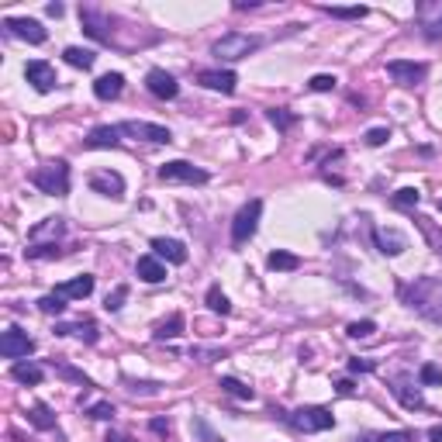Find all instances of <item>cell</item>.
<instances>
[{
	"instance_id": "cell-7",
	"label": "cell",
	"mask_w": 442,
	"mask_h": 442,
	"mask_svg": "<svg viewBox=\"0 0 442 442\" xmlns=\"http://www.w3.org/2000/svg\"><path fill=\"white\" fill-rule=\"evenodd\" d=\"M121 135L128 138H145V142H156V145H169L173 142V131L162 128V124H152V121H121L118 124Z\"/></svg>"
},
{
	"instance_id": "cell-42",
	"label": "cell",
	"mask_w": 442,
	"mask_h": 442,
	"mask_svg": "<svg viewBox=\"0 0 442 442\" xmlns=\"http://www.w3.org/2000/svg\"><path fill=\"white\" fill-rule=\"evenodd\" d=\"M387 138H391V128H370V131L363 135V142H366L370 149H380Z\"/></svg>"
},
{
	"instance_id": "cell-8",
	"label": "cell",
	"mask_w": 442,
	"mask_h": 442,
	"mask_svg": "<svg viewBox=\"0 0 442 442\" xmlns=\"http://www.w3.org/2000/svg\"><path fill=\"white\" fill-rule=\"evenodd\" d=\"M32 353H35V339H32L28 332L7 328V332L0 335V356H4V360H25V356H32Z\"/></svg>"
},
{
	"instance_id": "cell-16",
	"label": "cell",
	"mask_w": 442,
	"mask_h": 442,
	"mask_svg": "<svg viewBox=\"0 0 442 442\" xmlns=\"http://www.w3.org/2000/svg\"><path fill=\"white\" fill-rule=\"evenodd\" d=\"M152 256H160L173 266H183L187 263V245L176 239H152Z\"/></svg>"
},
{
	"instance_id": "cell-5",
	"label": "cell",
	"mask_w": 442,
	"mask_h": 442,
	"mask_svg": "<svg viewBox=\"0 0 442 442\" xmlns=\"http://www.w3.org/2000/svg\"><path fill=\"white\" fill-rule=\"evenodd\" d=\"M259 214H263V201H256V197L239 207V214H235V221H232V242H235V245H242V242H249L256 235Z\"/></svg>"
},
{
	"instance_id": "cell-24",
	"label": "cell",
	"mask_w": 442,
	"mask_h": 442,
	"mask_svg": "<svg viewBox=\"0 0 442 442\" xmlns=\"http://www.w3.org/2000/svg\"><path fill=\"white\" fill-rule=\"evenodd\" d=\"M11 377H14L18 384H32V387H35V384H41L45 373H41V366H35V363H14V366H11Z\"/></svg>"
},
{
	"instance_id": "cell-47",
	"label": "cell",
	"mask_w": 442,
	"mask_h": 442,
	"mask_svg": "<svg viewBox=\"0 0 442 442\" xmlns=\"http://www.w3.org/2000/svg\"><path fill=\"white\" fill-rule=\"evenodd\" d=\"M422 28H425V39H442V14L432 21H422Z\"/></svg>"
},
{
	"instance_id": "cell-43",
	"label": "cell",
	"mask_w": 442,
	"mask_h": 442,
	"mask_svg": "<svg viewBox=\"0 0 442 442\" xmlns=\"http://www.w3.org/2000/svg\"><path fill=\"white\" fill-rule=\"evenodd\" d=\"M335 77H328V73H318V77H311V80H308V86H311V90H315V93H328V90H335Z\"/></svg>"
},
{
	"instance_id": "cell-40",
	"label": "cell",
	"mask_w": 442,
	"mask_h": 442,
	"mask_svg": "<svg viewBox=\"0 0 442 442\" xmlns=\"http://www.w3.org/2000/svg\"><path fill=\"white\" fill-rule=\"evenodd\" d=\"M32 259H56V256H63V249L56 245V242H48V245H32V249H25Z\"/></svg>"
},
{
	"instance_id": "cell-27",
	"label": "cell",
	"mask_w": 442,
	"mask_h": 442,
	"mask_svg": "<svg viewBox=\"0 0 442 442\" xmlns=\"http://www.w3.org/2000/svg\"><path fill=\"white\" fill-rule=\"evenodd\" d=\"M28 422L41 429V432H48V429H56V415H52V408L48 404H35L32 411H28Z\"/></svg>"
},
{
	"instance_id": "cell-37",
	"label": "cell",
	"mask_w": 442,
	"mask_h": 442,
	"mask_svg": "<svg viewBox=\"0 0 442 442\" xmlns=\"http://www.w3.org/2000/svg\"><path fill=\"white\" fill-rule=\"evenodd\" d=\"M39 308L45 311V315H63V311H66V297H59V294L52 290V294H45V297L39 301Z\"/></svg>"
},
{
	"instance_id": "cell-13",
	"label": "cell",
	"mask_w": 442,
	"mask_h": 442,
	"mask_svg": "<svg viewBox=\"0 0 442 442\" xmlns=\"http://www.w3.org/2000/svg\"><path fill=\"white\" fill-rule=\"evenodd\" d=\"M90 190H93V194H104V197L121 201V197H124V180H121V173L100 169V173H93V176H90Z\"/></svg>"
},
{
	"instance_id": "cell-21",
	"label": "cell",
	"mask_w": 442,
	"mask_h": 442,
	"mask_svg": "<svg viewBox=\"0 0 442 442\" xmlns=\"http://www.w3.org/2000/svg\"><path fill=\"white\" fill-rule=\"evenodd\" d=\"M121 90H124V77H121V73H104V77L93 80V93H97L100 100H118Z\"/></svg>"
},
{
	"instance_id": "cell-53",
	"label": "cell",
	"mask_w": 442,
	"mask_h": 442,
	"mask_svg": "<svg viewBox=\"0 0 442 442\" xmlns=\"http://www.w3.org/2000/svg\"><path fill=\"white\" fill-rule=\"evenodd\" d=\"M429 442H442V425H432V429H429Z\"/></svg>"
},
{
	"instance_id": "cell-14",
	"label": "cell",
	"mask_w": 442,
	"mask_h": 442,
	"mask_svg": "<svg viewBox=\"0 0 442 442\" xmlns=\"http://www.w3.org/2000/svg\"><path fill=\"white\" fill-rule=\"evenodd\" d=\"M197 83L207 86V90H218V93H235L239 77H235L232 70H201V73H197Z\"/></svg>"
},
{
	"instance_id": "cell-35",
	"label": "cell",
	"mask_w": 442,
	"mask_h": 442,
	"mask_svg": "<svg viewBox=\"0 0 442 442\" xmlns=\"http://www.w3.org/2000/svg\"><path fill=\"white\" fill-rule=\"evenodd\" d=\"M325 14H332V18H339V21H363L366 18V7H325Z\"/></svg>"
},
{
	"instance_id": "cell-45",
	"label": "cell",
	"mask_w": 442,
	"mask_h": 442,
	"mask_svg": "<svg viewBox=\"0 0 442 442\" xmlns=\"http://www.w3.org/2000/svg\"><path fill=\"white\" fill-rule=\"evenodd\" d=\"M190 429H194L204 442H225L218 432H214V429H211V425H207V422H204V418H194V425H190Z\"/></svg>"
},
{
	"instance_id": "cell-33",
	"label": "cell",
	"mask_w": 442,
	"mask_h": 442,
	"mask_svg": "<svg viewBox=\"0 0 442 442\" xmlns=\"http://www.w3.org/2000/svg\"><path fill=\"white\" fill-rule=\"evenodd\" d=\"M56 373H59V377H66V380H73V384H80L83 391H90V387H93V380H90V377H83L80 370H73L70 363H63V360H56Z\"/></svg>"
},
{
	"instance_id": "cell-30",
	"label": "cell",
	"mask_w": 442,
	"mask_h": 442,
	"mask_svg": "<svg viewBox=\"0 0 442 442\" xmlns=\"http://www.w3.org/2000/svg\"><path fill=\"white\" fill-rule=\"evenodd\" d=\"M266 121H270L277 131H290V128L297 124V115L287 111V108H270V111H266Z\"/></svg>"
},
{
	"instance_id": "cell-17",
	"label": "cell",
	"mask_w": 442,
	"mask_h": 442,
	"mask_svg": "<svg viewBox=\"0 0 442 442\" xmlns=\"http://www.w3.org/2000/svg\"><path fill=\"white\" fill-rule=\"evenodd\" d=\"M118 135H121L118 124H97V128L83 138V145H86V149H115L121 142Z\"/></svg>"
},
{
	"instance_id": "cell-52",
	"label": "cell",
	"mask_w": 442,
	"mask_h": 442,
	"mask_svg": "<svg viewBox=\"0 0 442 442\" xmlns=\"http://www.w3.org/2000/svg\"><path fill=\"white\" fill-rule=\"evenodd\" d=\"M335 391H339V394H353L356 387H353V380H339V384H335Z\"/></svg>"
},
{
	"instance_id": "cell-29",
	"label": "cell",
	"mask_w": 442,
	"mask_h": 442,
	"mask_svg": "<svg viewBox=\"0 0 442 442\" xmlns=\"http://www.w3.org/2000/svg\"><path fill=\"white\" fill-rule=\"evenodd\" d=\"M225 394H232V398H242V401H252L256 398V391L249 387V384H242V380H235V377H221V384H218Z\"/></svg>"
},
{
	"instance_id": "cell-1",
	"label": "cell",
	"mask_w": 442,
	"mask_h": 442,
	"mask_svg": "<svg viewBox=\"0 0 442 442\" xmlns=\"http://www.w3.org/2000/svg\"><path fill=\"white\" fill-rule=\"evenodd\" d=\"M401 301L429 322H442V277H418L401 287Z\"/></svg>"
},
{
	"instance_id": "cell-41",
	"label": "cell",
	"mask_w": 442,
	"mask_h": 442,
	"mask_svg": "<svg viewBox=\"0 0 442 442\" xmlns=\"http://www.w3.org/2000/svg\"><path fill=\"white\" fill-rule=\"evenodd\" d=\"M86 415H90V418H97V422H111V418H115V404H111V401H97V404H90V408H86Z\"/></svg>"
},
{
	"instance_id": "cell-44",
	"label": "cell",
	"mask_w": 442,
	"mask_h": 442,
	"mask_svg": "<svg viewBox=\"0 0 442 442\" xmlns=\"http://www.w3.org/2000/svg\"><path fill=\"white\" fill-rule=\"evenodd\" d=\"M373 332H377L373 322H349V328H346L349 339H366V335H373Z\"/></svg>"
},
{
	"instance_id": "cell-22",
	"label": "cell",
	"mask_w": 442,
	"mask_h": 442,
	"mask_svg": "<svg viewBox=\"0 0 442 442\" xmlns=\"http://www.w3.org/2000/svg\"><path fill=\"white\" fill-rule=\"evenodd\" d=\"M56 335H80L83 342H97V325L93 322H73V325H56Z\"/></svg>"
},
{
	"instance_id": "cell-15",
	"label": "cell",
	"mask_w": 442,
	"mask_h": 442,
	"mask_svg": "<svg viewBox=\"0 0 442 442\" xmlns=\"http://www.w3.org/2000/svg\"><path fill=\"white\" fill-rule=\"evenodd\" d=\"M373 242H377V249L384 256H401L404 249H408V239L398 228H373Z\"/></svg>"
},
{
	"instance_id": "cell-9",
	"label": "cell",
	"mask_w": 442,
	"mask_h": 442,
	"mask_svg": "<svg viewBox=\"0 0 442 442\" xmlns=\"http://www.w3.org/2000/svg\"><path fill=\"white\" fill-rule=\"evenodd\" d=\"M387 73L398 86H418V83L429 77V66L425 63H415V59H391L387 63Z\"/></svg>"
},
{
	"instance_id": "cell-34",
	"label": "cell",
	"mask_w": 442,
	"mask_h": 442,
	"mask_svg": "<svg viewBox=\"0 0 442 442\" xmlns=\"http://www.w3.org/2000/svg\"><path fill=\"white\" fill-rule=\"evenodd\" d=\"M391 391H394V398H398V401H401L404 408H411V411H415V408H425V398H422L418 391H408L404 384H398V387H391Z\"/></svg>"
},
{
	"instance_id": "cell-39",
	"label": "cell",
	"mask_w": 442,
	"mask_h": 442,
	"mask_svg": "<svg viewBox=\"0 0 442 442\" xmlns=\"http://www.w3.org/2000/svg\"><path fill=\"white\" fill-rule=\"evenodd\" d=\"M124 301H128V287H124V283H118V287L108 294L104 308H108V311H121V308H124Z\"/></svg>"
},
{
	"instance_id": "cell-36",
	"label": "cell",
	"mask_w": 442,
	"mask_h": 442,
	"mask_svg": "<svg viewBox=\"0 0 442 442\" xmlns=\"http://www.w3.org/2000/svg\"><path fill=\"white\" fill-rule=\"evenodd\" d=\"M415 221H418V228L425 232V239H429V245H432V252H439L442 256V232L429 221V218H415Z\"/></svg>"
},
{
	"instance_id": "cell-31",
	"label": "cell",
	"mask_w": 442,
	"mask_h": 442,
	"mask_svg": "<svg viewBox=\"0 0 442 442\" xmlns=\"http://www.w3.org/2000/svg\"><path fill=\"white\" fill-rule=\"evenodd\" d=\"M207 308L214 311V315H232V301L221 294V287H207Z\"/></svg>"
},
{
	"instance_id": "cell-55",
	"label": "cell",
	"mask_w": 442,
	"mask_h": 442,
	"mask_svg": "<svg viewBox=\"0 0 442 442\" xmlns=\"http://www.w3.org/2000/svg\"><path fill=\"white\" fill-rule=\"evenodd\" d=\"M104 442H131V439H128V436H115V432H111V436H108Z\"/></svg>"
},
{
	"instance_id": "cell-20",
	"label": "cell",
	"mask_w": 442,
	"mask_h": 442,
	"mask_svg": "<svg viewBox=\"0 0 442 442\" xmlns=\"http://www.w3.org/2000/svg\"><path fill=\"white\" fill-rule=\"evenodd\" d=\"M135 273H138V280H145V283H162L166 280V266H162L160 256H138Z\"/></svg>"
},
{
	"instance_id": "cell-28",
	"label": "cell",
	"mask_w": 442,
	"mask_h": 442,
	"mask_svg": "<svg viewBox=\"0 0 442 442\" xmlns=\"http://www.w3.org/2000/svg\"><path fill=\"white\" fill-rule=\"evenodd\" d=\"M183 325H187V322H183V315L176 311V315H169L162 325H156V332H152V335H156L160 342H166V339H176V335L183 332Z\"/></svg>"
},
{
	"instance_id": "cell-46",
	"label": "cell",
	"mask_w": 442,
	"mask_h": 442,
	"mask_svg": "<svg viewBox=\"0 0 442 442\" xmlns=\"http://www.w3.org/2000/svg\"><path fill=\"white\" fill-rule=\"evenodd\" d=\"M190 356H197L201 363H214V360H225V349H201V346H194Z\"/></svg>"
},
{
	"instance_id": "cell-26",
	"label": "cell",
	"mask_w": 442,
	"mask_h": 442,
	"mask_svg": "<svg viewBox=\"0 0 442 442\" xmlns=\"http://www.w3.org/2000/svg\"><path fill=\"white\" fill-rule=\"evenodd\" d=\"M63 232H66V221H63V218H45L41 225H35V228L28 232V239L39 242V239H45V235H63Z\"/></svg>"
},
{
	"instance_id": "cell-48",
	"label": "cell",
	"mask_w": 442,
	"mask_h": 442,
	"mask_svg": "<svg viewBox=\"0 0 442 442\" xmlns=\"http://www.w3.org/2000/svg\"><path fill=\"white\" fill-rule=\"evenodd\" d=\"M128 391H131V394H138V391H145V394H156V391H160V384H135V380H128Z\"/></svg>"
},
{
	"instance_id": "cell-49",
	"label": "cell",
	"mask_w": 442,
	"mask_h": 442,
	"mask_svg": "<svg viewBox=\"0 0 442 442\" xmlns=\"http://www.w3.org/2000/svg\"><path fill=\"white\" fill-rule=\"evenodd\" d=\"M149 429H152L156 436H169V422H166V418H152V422H149Z\"/></svg>"
},
{
	"instance_id": "cell-12",
	"label": "cell",
	"mask_w": 442,
	"mask_h": 442,
	"mask_svg": "<svg viewBox=\"0 0 442 442\" xmlns=\"http://www.w3.org/2000/svg\"><path fill=\"white\" fill-rule=\"evenodd\" d=\"M25 80L32 83L39 93H48V90H56V83H59V77H56V70L48 66V63H41V59H32L28 66H25Z\"/></svg>"
},
{
	"instance_id": "cell-2",
	"label": "cell",
	"mask_w": 442,
	"mask_h": 442,
	"mask_svg": "<svg viewBox=\"0 0 442 442\" xmlns=\"http://www.w3.org/2000/svg\"><path fill=\"white\" fill-rule=\"evenodd\" d=\"M32 183L48 197H66L70 194V166L63 160H52L32 173Z\"/></svg>"
},
{
	"instance_id": "cell-10",
	"label": "cell",
	"mask_w": 442,
	"mask_h": 442,
	"mask_svg": "<svg viewBox=\"0 0 442 442\" xmlns=\"http://www.w3.org/2000/svg\"><path fill=\"white\" fill-rule=\"evenodd\" d=\"M4 32L14 35V39L32 41V45H41V41L48 39V32L41 28V21H35V18H4Z\"/></svg>"
},
{
	"instance_id": "cell-25",
	"label": "cell",
	"mask_w": 442,
	"mask_h": 442,
	"mask_svg": "<svg viewBox=\"0 0 442 442\" xmlns=\"http://www.w3.org/2000/svg\"><path fill=\"white\" fill-rule=\"evenodd\" d=\"M63 59L70 63V66H77V70H90L93 66V48H80V45H70V48H63Z\"/></svg>"
},
{
	"instance_id": "cell-11",
	"label": "cell",
	"mask_w": 442,
	"mask_h": 442,
	"mask_svg": "<svg viewBox=\"0 0 442 442\" xmlns=\"http://www.w3.org/2000/svg\"><path fill=\"white\" fill-rule=\"evenodd\" d=\"M145 90L152 93V97H160V100H173L176 93H180V83L173 73H166V70H149L145 73Z\"/></svg>"
},
{
	"instance_id": "cell-51",
	"label": "cell",
	"mask_w": 442,
	"mask_h": 442,
	"mask_svg": "<svg viewBox=\"0 0 442 442\" xmlns=\"http://www.w3.org/2000/svg\"><path fill=\"white\" fill-rule=\"evenodd\" d=\"M349 370H353V373H370V370H373V363H370V360H349Z\"/></svg>"
},
{
	"instance_id": "cell-38",
	"label": "cell",
	"mask_w": 442,
	"mask_h": 442,
	"mask_svg": "<svg viewBox=\"0 0 442 442\" xmlns=\"http://www.w3.org/2000/svg\"><path fill=\"white\" fill-rule=\"evenodd\" d=\"M418 380H422L425 387H439V384H442V370L436 366V363H425V366L418 370Z\"/></svg>"
},
{
	"instance_id": "cell-54",
	"label": "cell",
	"mask_w": 442,
	"mask_h": 442,
	"mask_svg": "<svg viewBox=\"0 0 442 442\" xmlns=\"http://www.w3.org/2000/svg\"><path fill=\"white\" fill-rule=\"evenodd\" d=\"M48 14H52V18H63V4H48Z\"/></svg>"
},
{
	"instance_id": "cell-4",
	"label": "cell",
	"mask_w": 442,
	"mask_h": 442,
	"mask_svg": "<svg viewBox=\"0 0 442 442\" xmlns=\"http://www.w3.org/2000/svg\"><path fill=\"white\" fill-rule=\"evenodd\" d=\"M290 425H294L297 432H328V429L335 425V415H332L328 408L311 404V408H297V411L290 415Z\"/></svg>"
},
{
	"instance_id": "cell-19",
	"label": "cell",
	"mask_w": 442,
	"mask_h": 442,
	"mask_svg": "<svg viewBox=\"0 0 442 442\" xmlns=\"http://www.w3.org/2000/svg\"><path fill=\"white\" fill-rule=\"evenodd\" d=\"M80 21H83V32L90 35V39L97 41H108L111 45V32H108V21L97 14V11H90V7H80Z\"/></svg>"
},
{
	"instance_id": "cell-18",
	"label": "cell",
	"mask_w": 442,
	"mask_h": 442,
	"mask_svg": "<svg viewBox=\"0 0 442 442\" xmlns=\"http://www.w3.org/2000/svg\"><path fill=\"white\" fill-rule=\"evenodd\" d=\"M56 294H59V297H66V301H83V297H90V294H93V277H90V273L73 277V280L59 283V287H56Z\"/></svg>"
},
{
	"instance_id": "cell-50",
	"label": "cell",
	"mask_w": 442,
	"mask_h": 442,
	"mask_svg": "<svg viewBox=\"0 0 442 442\" xmlns=\"http://www.w3.org/2000/svg\"><path fill=\"white\" fill-rule=\"evenodd\" d=\"M377 442H411V436L408 432H384Z\"/></svg>"
},
{
	"instance_id": "cell-6",
	"label": "cell",
	"mask_w": 442,
	"mask_h": 442,
	"mask_svg": "<svg viewBox=\"0 0 442 442\" xmlns=\"http://www.w3.org/2000/svg\"><path fill=\"white\" fill-rule=\"evenodd\" d=\"M160 180L162 183H207V169L194 166L187 160H173V162H162L160 166Z\"/></svg>"
},
{
	"instance_id": "cell-3",
	"label": "cell",
	"mask_w": 442,
	"mask_h": 442,
	"mask_svg": "<svg viewBox=\"0 0 442 442\" xmlns=\"http://www.w3.org/2000/svg\"><path fill=\"white\" fill-rule=\"evenodd\" d=\"M259 45H263V39H256V35L228 32V35H221V39L211 45V56H218V59H225V63H235V59H245L249 52H256Z\"/></svg>"
},
{
	"instance_id": "cell-32",
	"label": "cell",
	"mask_w": 442,
	"mask_h": 442,
	"mask_svg": "<svg viewBox=\"0 0 442 442\" xmlns=\"http://www.w3.org/2000/svg\"><path fill=\"white\" fill-rule=\"evenodd\" d=\"M418 201H422V194H418L415 187H401L398 194H391V204H394V207H401V211H415Z\"/></svg>"
},
{
	"instance_id": "cell-23",
	"label": "cell",
	"mask_w": 442,
	"mask_h": 442,
	"mask_svg": "<svg viewBox=\"0 0 442 442\" xmlns=\"http://www.w3.org/2000/svg\"><path fill=\"white\" fill-rule=\"evenodd\" d=\"M266 266H270V270H280V273H290V270L301 266V259H297L294 252H287V249H273V252L266 256Z\"/></svg>"
}]
</instances>
